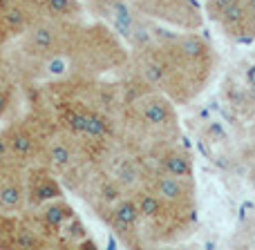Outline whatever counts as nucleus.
Listing matches in <instances>:
<instances>
[{
	"label": "nucleus",
	"mask_w": 255,
	"mask_h": 250,
	"mask_svg": "<svg viewBox=\"0 0 255 250\" xmlns=\"http://www.w3.org/2000/svg\"><path fill=\"white\" fill-rule=\"evenodd\" d=\"M13 248H40L45 244V239L36 233L31 226H20L11 233V239H9Z\"/></svg>",
	"instance_id": "4468645a"
},
{
	"label": "nucleus",
	"mask_w": 255,
	"mask_h": 250,
	"mask_svg": "<svg viewBox=\"0 0 255 250\" xmlns=\"http://www.w3.org/2000/svg\"><path fill=\"white\" fill-rule=\"evenodd\" d=\"M61 185L54 176L49 174H38V179L31 181V199L36 203H47L61 197Z\"/></svg>",
	"instance_id": "f8f14e48"
},
{
	"label": "nucleus",
	"mask_w": 255,
	"mask_h": 250,
	"mask_svg": "<svg viewBox=\"0 0 255 250\" xmlns=\"http://www.w3.org/2000/svg\"><path fill=\"white\" fill-rule=\"evenodd\" d=\"M7 105H9V101H7V94L4 92H0V116L7 112Z\"/></svg>",
	"instance_id": "6ab92c4d"
},
{
	"label": "nucleus",
	"mask_w": 255,
	"mask_h": 250,
	"mask_svg": "<svg viewBox=\"0 0 255 250\" xmlns=\"http://www.w3.org/2000/svg\"><path fill=\"white\" fill-rule=\"evenodd\" d=\"M25 201V188L18 179L0 181V212H16Z\"/></svg>",
	"instance_id": "9b49d317"
},
{
	"label": "nucleus",
	"mask_w": 255,
	"mask_h": 250,
	"mask_svg": "<svg viewBox=\"0 0 255 250\" xmlns=\"http://www.w3.org/2000/svg\"><path fill=\"white\" fill-rule=\"evenodd\" d=\"M247 79H249V83L255 87V65L253 67H249V72H247Z\"/></svg>",
	"instance_id": "aec40b11"
},
{
	"label": "nucleus",
	"mask_w": 255,
	"mask_h": 250,
	"mask_svg": "<svg viewBox=\"0 0 255 250\" xmlns=\"http://www.w3.org/2000/svg\"><path fill=\"white\" fill-rule=\"evenodd\" d=\"M139 114L141 119L152 127H168L175 123L172 107L166 98L161 96H145L139 101Z\"/></svg>",
	"instance_id": "7ed1b4c3"
},
{
	"label": "nucleus",
	"mask_w": 255,
	"mask_h": 250,
	"mask_svg": "<svg viewBox=\"0 0 255 250\" xmlns=\"http://www.w3.org/2000/svg\"><path fill=\"white\" fill-rule=\"evenodd\" d=\"M244 9H247V20L255 22V0H244Z\"/></svg>",
	"instance_id": "a211bd4d"
},
{
	"label": "nucleus",
	"mask_w": 255,
	"mask_h": 250,
	"mask_svg": "<svg viewBox=\"0 0 255 250\" xmlns=\"http://www.w3.org/2000/svg\"><path fill=\"white\" fill-rule=\"evenodd\" d=\"M161 170L166 172V174L190 181V176H193V161H190V154L184 152V150H168L161 159Z\"/></svg>",
	"instance_id": "9d476101"
},
{
	"label": "nucleus",
	"mask_w": 255,
	"mask_h": 250,
	"mask_svg": "<svg viewBox=\"0 0 255 250\" xmlns=\"http://www.w3.org/2000/svg\"><path fill=\"white\" fill-rule=\"evenodd\" d=\"M74 150L65 139H56L47 148V166L58 174H67L74 167Z\"/></svg>",
	"instance_id": "1a4fd4ad"
},
{
	"label": "nucleus",
	"mask_w": 255,
	"mask_h": 250,
	"mask_svg": "<svg viewBox=\"0 0 255 250\" xmlns=\"http://www.w3.org/2000/svg\"><path fill=\"white\" fill-rule=\"evenodd\" d=\"M11 233H13V230H7V224H4L2 217H0V244H9Z\"/></svg>",
	"instance_id": "f3484780"
},
{
	"label": "nucleus",
	"mask_w": 255,
	"mask_h": 250,
	"mask_svg": "<svg viewBox=\"0 0 255 250\" xmlns=\"http://www.w3.org/2000/svg\"><path fill=\"white\" fill-rule=\"evenodd\" d=\"M128 2L139 11L161 18V20L172 22V25L188 27V29L202 25L199 9L195 7L193 0H128Z\"/></svg>",
	"instance_id": "f257e3e1"
},
{
	"label": "nucleus",
	"mask_w": 255,
	"mask_h": 250,
	"mask_svg": "<svg viewBox=\"0 0 255 250\" xmlns=\"http://www.w3.org/2000/svg\"><path fill=\"white\" fill-rule=\"evenodd\" d=\"M74 215V210H72L70 206H67L65 201H61V197L54 199V201H47L43 203V212H40V221H43V228L52 230V233H56V230H61L63 226L67 224V221L72 219Z\"/></svg>",
	"instance_id": "6e6552de"
},
{
	"label": "nucleus",
	"mask_w": 255,
	"mask_h": 250,
	"mask_svg": "<svg viewBox=\"0 0 255 250\" xmlns=\"http://www.w3.org/2000/svg\"><path fill=\"white\" fill-rule=\"evenodd\" d=\"M36 4L52 18H74L81 13L79 0H38Z\"/></svg>",
	"instance_id": "ddd939ff"
},
{
	"label": "nucleus",
	"mask_w": 255,
	"mask_h": 250,
	"mask_svg": "<svg viewBox=\"0 0 255 250\" xmlns=\"http://www.w3.org/2000/svg\"><path fill=\"white\" fill-rule=\"evenodd\" d=\"M0 25L7 34H20L29 27V9L25 0H2L0 4Z\"/></svg>",
	"instance_id": "39448f33"
},
{
	"label": "nucleus",
	"mask_w": 255,
	"mask_h": 250,
	"mask_svg": "<svg viewBox=\"0 0 255 250\" xmlns=\"http://www.w3.org/2000/svg\"><path fill=\"white\" fill-rule=\"evenodd\" d=\"M110 219H112V228L119 230V233L132 230L141 219L136 201L134 199H119V201L110 208Z\"/></svg>",
	"instance_id": "0eeeda50"
},
{
	"label": "nucleus",
	"mask_w": 255,
	"mask_h": 250,
	"mask_svg": "<svg viewBox=\"0 0 255 250\" xmlns=\"http://www.w3.org/2000/svg\"><path fill=\"white\" fill-rule=\"evenodd\" d=\"M154 194H157L166 206L179 208L181 203L188 201V181L163 172L157 179V183H154Z\"/></svg>",
	"instance_id": "20e7f679"
},
{
	"label": "nucleus",
	"mask_w": 255,
	"mask_h": 250,
	"mask_svg": "<svg viewBox=\"0 0 255 250\" xmlns=\"http://www.w3.org/2000/svg\"><path fill=\"white\" fill-rule=\"evenodd\" d=\"M238 2H242V0H208V2H206L208 16H211L213 20H217V18H220L222 13L229 11V9H231V7H235Z\"/></svg>",
	"instance_id": "dca6fc26"
},
{
	"label": "nucleus",
	"mask_w": 255,
	"mask_h": 250,
	"mask_svg": "<svg viewBox=\"0 0 255 250\" xmlns=\"http://www.w3.org/2000/svg\"><path fill=\"white\" fill-rule=\"evenodd\" d=\"M29 47L36 54H54L61 45V29L49 20H38L29 27Z\"/></svg>",
	"instance_id": "f03ea898"
},
{
	"label": "nucleus",
	"mask_w": 255,
	"mask_h": 250,
	"mask_svg": "<svg viewBox=\"0 0 255 250\" xmlns=\"http://www.w3.org/2000/svg\"><path fill=\"white\" fill-rule=\"evenodd\" d=\"M7 150L13 159H20V161H29V159L36 157L38 152V141L36 136L31 134L27 127L22 125H16L7 132Z\"/></svg>",
	"instance_id": "423d86ee"
},
{
	"label": "nucleus",
	"mask_w": 255,
	"mask_h": 250,
	"mask_svg": "<svg viewBox=\"0 0 255 250\" xmlns=\"http://www.w3.org/2000/svg\"><path fill=\"white\" fill-rule=\"evenodd\" d=\"M136 206H139V212L143 219H154V217H159L163 210H166V203H163L154 192L141 194V197L136 199Z\"/></svg>",
	"instance_id": "2eb2a0df"
},
{
	"label": "nucleus",
	"mask_w": 255,
	"mask_h": 250,
	"mask_svg": "<svg viewBox=\"0 0 255 250\" xmlns=\"http://www.w3.org/2000/svg\"><path fill=\"white\" fill-rule=\"evenodd\" d=\"M99 2L106 4V7H110V4H112V2H117V0H99Z\"/></svg>",
	"instance_id": "412c9836"
},
{
	"label": "nucleus",
	"mask_w": 255,
	"mask_h": 250,
	"mask_svg": "<svg viewBox=\"0 0 255 250\" xmlns=\"http://www.w3.org/2000/svg\"><path fill=\"white\" fill-rule=\"evenodd\" d=\"M25 2H38V0H25Z\"/></svg>",
	"instance_id": "4be33fe9"
}]
</instances>
